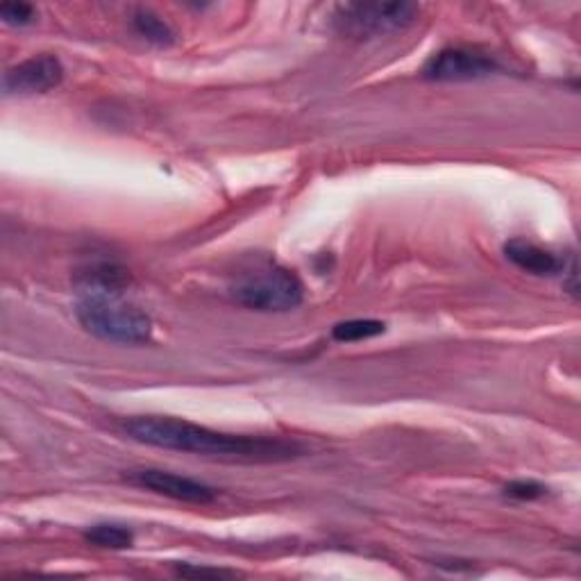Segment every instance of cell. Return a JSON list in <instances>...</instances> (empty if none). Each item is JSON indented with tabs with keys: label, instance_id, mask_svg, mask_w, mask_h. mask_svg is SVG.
I'll return each instance as SVG.
<instances>
[{
	"label": "cell",
	"instance_id": "cell-11",
	"mask_svg": "<svg viewBox=\"0 0 581 581\" xmlns=\"http://www.w3.org/2000/svg\"><path fill=\"white\" fill-rule=\"evenodd\" d=\"M133 25L137 30L139 36H144L146 41L155 46H171L176 41V32L171 30V25L161 21L157 14H152L150 10H139L133 17Z\"/></svg>",
	"mask_w": 581,
	"mask_h": 581
},
{
	"label": "cell",
	"instance_id": "cell-1",
	"mask_svg": "<svg viewBox=\"0 0 581 581\" xmlns=\"http://www.w3.org/2000/svg\"><path fill=\"white\" fill-rule=\"evenodd\" d=\"M126 432L135 441L152 447L210 456V459L239 462V464H279V462L296 459V456H300L303 452L300 445L290 441L223 434L171 416L133 419L126 423Z\"/></svg>",
	"mask_w": 581,
	"mask_h": 581
},
{
	"label": "cell",
	"instance_id": "cell-10",
	"mask_svg": "<svg viewBox=\"0 0 581 581\" xmlns=\"http://www.w3.org/2000/svg\"><path fill=\"white\" fill-rule=\"evenodd\" d=\"M85 541L105 550H128L135 534L120 525H94L85 531Z\"/></svg>",
	"mask_w": 581,
	"mask_h": 581
},
{
	"label": "cell",
	"instance_id": "cell-6",
	"mask_svg": "<svg viewBox=\"0 0 581 581\" xmlns=\"http://www.w3.org/2000/svg\"><path fill=\"white\" fill-rule=\"evenodd\" d=\"M64 80V66L55 55H34L12 66L3 77V89L8 96H34L46 94Z\"/></svg>",
	"mask_w": 581,
	"mask_h": 581
},
{
	"label": "cell",
	"instance_id": "cell-7",
	"mask_svg": "<svg viewBox=\"0 0 581 581\" xmlns=\"http://www.w3.org/2000/svg\"><path fill=\"white\" fill-rule=\"evenodd\" d=\"M128 479L146 490H152L157 495L171 497V500L187 505H210L216 500V490L212 486L166 471H155V468L135 471L128 475Z\"/></svg>",
	"mask_w": 581,
	"mask_h": 581
},
{
	"label": "cell",
	"instance_id": "cell-9",
	"mask_svg": "<svg viewBox=\"0 0 581 581\" xmlns=\"http://www.w3.org/2000/svg\"><path fill=\"white\" fill-rule=\"evenodd\" d=\"M505 255L520 271L536 275V277H554V275L566 271L563 260H559L557 255L546 251V247L536 245L527 239H511L505 245Z\"/></svg>",
	"mask_w": 581,
	"mask_h": 581
},
{
	"label": "cell",
	"instance_id": "cell-12",
	"mask_svg": "<svg viewBox=\"0 0 581 581\" xmlns=\"http://www.w3.org/2000/svg\"><path fill=\"white\" fill-rule=\"evenodd\" d=\"M384 331H387V325L382 320L357 318V320L339 323L335 329H331V337L341 344H355V341L380 337V335H384Z\"/></svg>",
	"mask_w": 581,
	"mask_h": 581
},
{
	"label": "cell",
	"instance_id": "cell-4",
	"mask_svg": "<svg viewBox=\"0 0 581 581\" xmlns=\"http://www.w3.org/2000/svg\"><path fill=\"white\" fill-rule=\"evenodd\" d=\"M419 14L413 3H346L337 8L335 25L352 39H376L409 28Z\"/></svg>",
	"mask_w": 581,
	"mask_h": 581
},
{
	"label": "cell",
	"instance_id": "cell-3",
	"mask_svg": "<svg viewBox=\"0 0 581 581\" xmlns=\"http://www.w3.org/2000/svg\"><path fill=\"white\" fill-rule=\"evenodd\" d=\"M230 296L245 309L282 314L303 305L305 288L290 271L264 262L251 271H243L230 286Z\"/></svg>",
	"mask_w": 581,
	"mask_h": 581
},
{
	"label": "cell",
	"instance_id": "cell-14",
	"mask_svg": "<svg viewBox=\"0 0 581 581\" xmlns=\"http://www.w3.org/2000/svg\"><path fill=\"white\" fill-rule=\"evenodd\" d=\"M0 19H3L8 25H30L36 19V12L28 3H3L0 6Z\"/></svg>",
	"mask_w": 581,
	"mask_h": 581
},
{
	"label": "cell",
	"instance_id": "cell-15",
	"mask_svg": "<svg viewBox=\"0 0 581 581\" xmlns=\"http://www.w3.org/2000/svg\"><path fill=\"white\" fill-rule=\"evenodd\" d=\"M178 574L182 577H232L234 572L221 570V568H207V566H193V563H180Z\"/></svg>",
	"mask_w": 581,
	"mask_h": 581
},
{
	"label": "cell",
	"instance_id": "cell-13",
	"mask_svg": "<svg viewBox=\"0 0 581 581\" xmlns=\"http://www.w3.org/2000/svg\"><path fill=\"white\" fill-rule=\"evenodd\" d=\"M546 493H548V488L543 484L525 482V479H518V482H511L505 486V495L511 497V500H520V503L538 500V497H543Z\"/></svg>",
	"mask_w": 581,
	"mask_h": 581
},
{
	"label": "cell",
	"instance_id": "cell-2",
	"mask_svg": "<svg viewBox=\"0 0 581 581\" xmlns=\"http://www.w3.org/2000/svg\"><path fill=\"white\" fill-rule=\"evenodd\" d=\"M75 316L89 335L103 341L141 346L152 339L150 316L118 296H82Z\"/></svg>",
	"mask_w": 581,
	"mask_h": 581
},
{
	"label": "cell",
	"instance_id": "cell-8",
	"mask_svg": "<svg viewBox=\"0 0 581 581\" xmlns=\"http://www.w3.org/2000/svg\"><path fill=\"white\" fill-rule=\"evenodd\" d=\"M130 284V273L114 262H94L75 273L82 296H118Z\"/></svg>",
	"mask_w": 581,
	"mask_h": 581
},
{
	"label": "cell",
	"instance_id": "cell-5",
	"mask_svg": "<svg viewBox=\"0 0 581 581\" xmlns=\"http://www.w3.org/2000/svg\"><path fill=\"white\" fill-rule=\"evenodd\" d=\"M497 68L495 57L484 51L466 49V46H450L434 53L425 66L423 75L434 82H471L493 75Z\"/></svg>",
	"mask_w": 581,
	"mask_h": 581
}]
</instances>
